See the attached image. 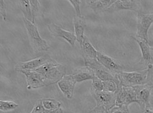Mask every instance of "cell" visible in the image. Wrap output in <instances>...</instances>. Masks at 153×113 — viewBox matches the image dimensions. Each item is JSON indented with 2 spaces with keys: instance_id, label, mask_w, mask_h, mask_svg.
<instances>
[{
  "instance_id": "e0dca14e",
  "label": "cell",
  "mask_w": 153,
  "mask_h": 113,
  "mask_svg": "<svg viewBox=\"0 0 153 113\" xmlns=\"http://www.w3.org/2000/svg\"><path fill=\"white\" fill-rule=\"evenodd\" d=\"M81 47L82 50L83 58L97 59L98 51L92 45L88 38L86 36H84Z\"/></svg>"
},
{
  "instance_id": "2e32d148",
  "label": "cell",
  "mask_w": 153,
  "mask_h": 113,
  "mask_svg": "<svg viewBox=\"0 0 153 113\" xmlns=\"http://www.w3.org/2000/svg\"><path fill=\"white\" fill-rule=\"evenodd\" d=\"M114 0H101V1H86L87 6L92 9L96 13L107 10L110 6L115 2Z\"/></svg>"
},
{
  "instance_id": "f546056e",
  "label": "cell",
  "mask_w": 153,
  "mask_h": 113,
  "mask_svg": "<svg viewBox=\"0 0 153 113\" xmlns=\"http://www.w3.org/2000/svg\"><path fill=\"white\" fill-rule=\"evenodd\" d=\"M88 113H108V111L102 106H96V107L91 110Z\"/></svg>"
},
{
  "instance_id": "484cf974",
  "label": "cell",
  "mask_w": 153,
  "mask_h": 113,
  "mask_svg": "<svg viewBox=\"0 0 153 113\" xmlns=\"http://www.w3.org/2000/svg\"><path fill=\"white\" fill-rule=\"evenodd\" d=\"M148 74L146 79V84L149 86L153 88V64L148 66Z\"/></svg>"
},
{
  "instance_id": "7c38bea8",
  "label": "cell",
  "mask_w": 153,
  "mask_h": 113,
  "mask_svg": "<svg viewBox=\"0 0 153 113\" xmlns=\"http://www.w3.org/2000/svg\"><path fill=\"white\" fill-rule=\"evenodd\" d=\"M48 29L53 36L61 37L74 47L75 45L76 37L74 33L67 31L54 23H51L48 26Z\"/></svg>"
},
{
  "instance_id": "4dcf8cb0",
  "label": "cell",
  "mask_w": 153,
  "mask_h": 113,
  "mask_svg": "<svg viewBox=\"0 0 153 113\" xmlns=\"http://www.w3.org/2000/svg\"><path fill=\"white\" fill-rule=\"evenodd\" d=\"M43 113H63V111L61 108H59L57 109L52 110L45 109Z\"/></svg>"
},
{
  "instance_id": "7a4b0ae2",
  "label": "cell",
  "mask_w": 153,
  "mask_h": 113,
  "mask_svg": "<svg viewBox=\"0 0 153 113\" xmlns=\"http://www.w3.org/2000/svg\"><path fill=\"white\" fill-rule=\"evenodd\" d=\"M148 69L140 71H122L117 74L119 83L126 87H134L146 84Z\"/></svg>"
},
{
  "instance_id": "cb8c5ba5",
  "label": "cell",
  "mask_w": 153,
  "mask_h": 113,
  "mask_svg": "<svg viewBox=\"0 0 153 113\" xmlns=\"http://www.w3.org/2000/svg\"><path fill=\"white\" fill-rule=\"evenodd\" d=\"M92 91H94L99 92L103 91V81H102L95 76L92 80Z\"/></svg>"
},
{
  "instance_id": "5b68a950",
  "label": "cell",
  "mask_w": 153,
  "mask_h": 113,
  "mask_svg": "<svg viewBox=\"0 0 153 113\" xmlns=\"http://www.w3.org/2000/svg\"><path fill=\"white\" fill-rule=\"evenodd\" d=\"M153 23V13L145 14L138 13L136 37L149 42L148 32Z\"/></svg>"
},
{
  "instance_id": "ffe728a7",
  "label": "cell",
  "mask_w": 153,
  "mask_h": 113,
  "mask_svg": "<svg viewBox=\"0 0 153 113\" xmlns=\"http://www.w3.org/2000/svg\"><path fill=\"white\" fill-rule=\"evenodd\" d=\"M42 105L46 110H52L60 108L61 103L55 99L45 98L42 100Z\"/></svg>"
},
{
  "instance_id": "52a82bcc",
  "label": "cell",
  "mask_w": 153,
  "mask_h": 113,
  "mask_svg": "<svg viewBox=\"0 0 153 113\" xmlns=\"http://www.w3.org/2000/svg\"><path fill=\"white\" fill-rule=\"evenodd\" d=\"M97 59L104 68L114 75L123 71V68L117 60L111 56L98 51Z\"/></svg>"
},
{
  "instance_id": "8992f818",
  "label": "cell",
  "mask_w": 153,
  "mask_h": 113,
  "mask_svg": "<svg viewBox=\"0 0 153 113\" xmlns=\"http://www.w3.org/2000/svg\"><path fill=\"white\" fill-rule=\"evenodd\" d=\"M92 96L95 100L97 106H102L108 111L115 106L114 93L104 91L99 92L92 91Z\"/></svg>"
},
{
  "instance_id": "6da1fadb",
  "label": "cell",
  "mask_w": 153,
  "mask_h": 113,
  "mask_svg": "<svg viewBox=\"0 0 153 113\" xmlns=\"http://www.w3.org/2000/svg\"><path fill=\"white\" fill-rule=\"evenodd\" d=\"M35 71L42 75L46 86L58 83L65 75V68L55 60L45 64Z\"/></svg>"
},
{
  "instance_id": "277c9868",
  "label": "cell",
  "mask_w": 153,
  "mask_h": 113,
  "mask_svg": "<svg viewBox=\"0 0 153 113\" xmlns=\"http://www.w3.org/2000/svg\"><path fill=\"white\" fill-rule=\"evenodd\" d=\"M115 105L128 106L137 103L136 92L134 87H126L119 85L115 91Z\"/></svg>"
},
{
  "instance_id": "30bf717a",
  "label": "cell",
  "mask_w": 153,
  "mask_h": 113,
  "mask_svg": "<svg viewBox=\"0 0 153 113\" xmlns=\"http://www.w3.org/2000/svg\"><path fill=\"white\" fill-rule=\"evenodd\" d=\"M54 60L48 56H42L26 62H19L15 68L17 72L21 70H35L42 65Z\"/></svg>"
},
{
  "instance_id": "ba28073f",
  "label": "cell",
  "mask_w": 153,
  "mask_h": 113,
  "mask_svg": "<svg viewBox=\"0 0 153 113\" xmlns=\"http://www.w3.org/2000/svg\"><path fill=\"white\" fill-rule=\"evenodd\" d=\"M142 7L139 1H115L106 11L113 12L121 10H130L141 12Z\"/></svg>"
},
{
  "instance_id": "44dd1931",
  "label": "cell",
  "mask_w": 153,
  "mask_h": 113,
  "mask_svg": "<svg viewBox=\"0 0 153 113\" xmlns=\"http://www.w3.org/2000/svg\"><path fill=\"white\" fill-rule=\"evenodd\" d=\"M19 105L14 102L8 100H0V109L4 112L11 111L18 108Z\"/></svg>"
},
{
  "instance_id": "4316f807",
  "label": "cell",
  "mask_w": 153,
  "mask_h": 113,
  "mask_svg": "<svg viewBox=\"0 0 153 113\" xmlns=\"http://www.w3.org/2000/svg\"><path fill=\"white\" fill-rule=\"evenodd\" d=\"M71 5L73 6L76 12V15L77 16H81V4L82 1L77 0H69L68 1Z\"/></svg>"
},
{
  "instance_id": "9c48e42d",
  "label": "cell",
  "mask_w": 153,
  "mask_h": 113,
  "mask_svg": "<svg viewBox=\"0 0 153 113\" xmlns=\"http://www.w3.org/2000/svg\"><path fill=\"white\" fill-rule=\"evenodd\" d=\"M21 73L26 76L27 89H36L45 86L44 78L42 74L35 70H21Z\"/></svg>"
},
{
  "instance_id": "4fadbf2b",
  "label": "cell",
  "mask_w": 153,
  "mask_h": 113,
  "mask_svg": "<svg viewBox=\"0 0 153 113\" xmlns=\"http://www.w3.org/2000/svg\"><path fill=\"white\" fill-rule=\"evenodd\" d=\"M134 87L136 92L137 103L144 110L150 105L149 99L152 88L147 84Z\"/></svg>"
},
{
  "instance_id": "8fae6325",
  "label": "cell",
  "mask_w": 153,
  "mask_h": 113,
  "mask_svg": "<svg viewBox=\"0 0 153 113\" xmlns=\"http://www.w3.org/2000/svg\"><path fill=\"white\" fill-rule=\"evenodd\" d=\"M76 80L73 74L65 75L62 79L58 83V86L62 93L68 99L72 98L76 85Z\"/></svg>"
},
{
  "instance_id": "f1b7e54d",
  "label": "cell",
  "mask_w": 153,
  "mask_h": 113,
  "mask_svg": "<svg viewBox=\"0 0 153 113\" xmlns=\"http://www.w3.org/2000/svg\"><path fill=\"white\" fill-rule=\"evenodd\" d=\"M0 13L2 17L3 20L6 21L7 20V12L6 8L5 3L4 1H0Z\"/></svg>"
},
{
  "instance_id": "d6a6232c",
  "label": "cell",
  "mask_w": 153,
  "mask_h": 113,
  "mask_svg": "<svg viewBox=\"0 0 153 113\" xmlns=\"http://www.w3.org/2000/svg\"><path fill=\"white\" fill-rule=\"evenodd\" d=\"M151 47H152V50H153V45H151Z\"/></svg>"
},
{
  "instance_id": "ac0fdd59",
  "label": "cell",
  "mask_w": 153,
  "mask_h": 113,
  "mask_svg": "<svg viewBox=\"0 0 153 113\" xmlns=\"http://www.w3.org/2000/svg\"><path fill=\"white\" fill-rule=\"evenodd\" d=\"M73 75L76 83H80L86 80H92L95 77L93 71L86 67L79 69Z\"/></svg>"
},
{
  "instance_id": "9a60e30c",
  "label": "cell",
  "mask_w": 153,
  "mask_h": 113,
  "mask_svg": "<svg viewBox=\"0 0 153 113\" xmlns=\"http://www.w3.org/2000/svg\"><path fill=\"white\" fill-rule=\"evenodd\" d=\"M74 34L76 37L77 41L81 46L83 37L85 36L84 30L86 27V21L85 18L82 16H77L76 15H74Z\"/></svg>"
},
{
  "instance_id": "3957f363",
  "label": "cell",
  "mask_w": 153,
  "mask_h": 113,
  "mask_svg": "<svg viewBox=\"0 0 153 113\" xmlns=\"http://www.w3.org/2000/svg\"><path fill=\"white\" fill-rule=\"evenodd\" d=\"M25 26L33 48L36 51H47L50 46L45 40L40 36L38 28L36 24L23 18Z\"/></svg>"
},
{
  "instance_id": "7402d4cb",
  "label": "cell",
  "mask_w": 153,
  "mask_h": 113,
  "mask_svg": "<svg viewBox=\"0 0 153 113\" xmlns=\"http://www.w3.org/2000/svg\"><path fill=\"white\" fill-rule=\"evenodd\" d=\"M30 6H31V11L33 16V23L36 24V19L37 16L39 14L40 10V2L38 1H32L30 0Z\"/></svg>"
},
{
  "instance_id": "d6986e66",
  "label": "cell",
  "mask_w": 153,
  "mask_h": 113,
  "mask_svg": "<svg viewBox=\"0 0 153 113\" xmlns=\"http://www.w3.org/2000/svg\"><path fill=\"white\" fill-rule=\"evenodd\" d=\"M19 7L22 11L24 18L33 23V16L30 1L28 0L19 1Z\"/></svg>"
},
{
  "instance_id": "603a6c76",
  "label": "cell",
  "mask_w": 153,
  "mask_h": 113,
  "mask_svg": "<svg viewBox=\"0 0 153 113\" xmlns=\"http://www.w3.org/2000/svg\"><path fill=\"white\" fill-rule=\"evenodd\" d=\"M104 91L115 93L118 88V84L113 80L104 81Z\"/></svg>"
},
{
  "instance_id": "1f68e13d",
  "label": "cell",
  "mask_w": 153,
  "mask_h": 113,
  "mask_svg": "<svg viewBox=\"0 0 153 113\" xmlns=\"http://www.w3.org/2000/svg\"><path fill=\"white\" fill-rule=\"evenodd\" d=\"M144 113H153V106L150 105L144 110Z\"/></svg>"
},
{
  "instance_id": "d4e9b609",
  "label": "cell",
  "mask_w": 153,
  "mask_h": 113,
  "mask_svg": "<svg viewBox=\"0 0 153 113\" xmlns=\"http://www.w3.org/2000/svg\"><path fill=\"white\" fill-rule=\"evenodd\" d=\"M108 113H130L128 106H116L108 111Z\"/></svg>"
},
{
  "instance_id": "5bb4252c",
  "label": "cell",
  "mask_w": 153,
  "mask_h": 113,
  "mask_svg": "<svg viewBox=\"0 0 153 113\" xmlns=\"http://www.w3.org/2000/svg\"><path fill=\"white\" fill-rule=\"evenodd\" d=\"M132 38L138 43L142 53L141 62L148 66L153 64V50L149 42L136 36L132 37Z\"/></svg>"
},
{
  "instance_id": "83f0119b",
  "label": "cell",
  "mask_w": 153,
  "mask_h": 113,
  "mask_svg": "<svg viewBox=\"0 0 153 113\" xmlns=\"http://www.w3.org/2000/svg\"><path fill=\"white\" fill-rule=\"evenodd\" d=\"M45 109L42 105V100H40L37 101L30 113H43L45 112Z\"/></svg>"
}]
</instances>
